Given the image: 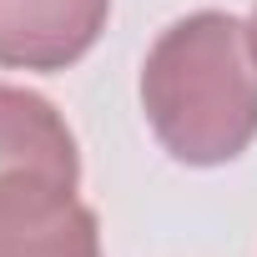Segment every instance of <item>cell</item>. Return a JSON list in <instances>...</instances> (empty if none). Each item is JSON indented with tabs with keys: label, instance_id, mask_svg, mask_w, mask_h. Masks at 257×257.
<instances>
[{
	"label": "cell",
	"instance_id": "7a4b0ae2",
	"mask_svg": "<svg viewBox=\"0 0 257 257\" xmlns=\"http://www.w3.org/2000/svg\"><path fill=\"white\" fill-rule=\"evenodd\" d=\"M0 257H101L96 212L51 177H0Z\"/></svg>",
	"mask_w": 257,
	"mask_h": 257
},
{
	"label": "cell",
	"instance_id": "277c9868",
	"mask_svg": "<svg viewBox=\"0 0 257 257\" xmlns=\"http://www.w3.org/2000/svg\"><path fill=\"white\" fill-rule=\"evenodd\" d=\"M0 177H51L76 187L81 182V157L66 116L26 91L0 81Z\"/></svg>",
	"mask_w": 257,
	"mask_h": 257
},
{
	"label": "cell",
	"instance_id": "5b68a950",
	"mask_svg": "<svg viewBox=\"0 0 257 257\" xmlns=\"http://www.w3.org/2000/svg\"><path fill=\"white\" fill-rule=\"evenodd\" d=\"M247 31H252V46H257V6H252V21H247Z\"/></svg>",
	"mask_w": 257,
	"mask_h": 257
},
{
	"label": "cell",
	"instance_id": "3957f363",
	"mask_svg": "<svg viewBox=\"0 0 257 257\" xmlns=\"http://www.w3.org/2000/svg\"><path fill=\"white\" fill-rule=\"evenodd\" d=\"M111 0H0V66L66 71L106 31Z\"/></svg>",
	"mask_w": 257,
	"mask_h": 257
},
{
	"label": "cell",
	"instance_id": "6da1fadb",
	"mask_svg": "<svg viewBox=\"0 0 257 257\" xmlns=\"http://www.w3.org/2000/svg\"><path fill=\"white\" fill-rule=\"evenodd\" d=\"M142 111L182 167L237 162L257 142V46L247 21L197 11L167 26L142 66Z\"/></svg>",
	"mask_w": 257,
	"mask_h": 257
}]
</instances>
